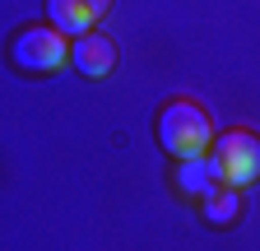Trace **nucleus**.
Segmentation results:
<instances>
[{"label":"nucleus","instance_id":"nucleus-4","mask_svg":"<svg viewBox=\"0 0 260 251\" xmlns=\"http://www.w3.org/2000/svg\"><path fill=\"white\" fill-rule=\"evenodd\" d=\"M70 66H75L79 75H88V79L112 75V70H116V42L88 28V33H79V38L70 42Z\"/></svg>","mask_w":260,"mask_h":251},{"label":"nucleus","instance_id":"nucleus-7","mask_svg":"<svg viewBox=\"0 0 260 251\" xmlns=\"http://www.w3.org/2000/svg\"><path fill=\"white\" fill-rule=\"evenodd\" d=\"M200 214H205V224H214V228L237 224V214H242V196H237V186H214V191L205 196V205H200Z\"/></svg>","mask_w":260,"mask_h":251},{"label":"nucleus","instance_id":"nucleus-6","mask_svg":"<svg viewBox=\"0 0 260 251\" xmlns=\"http://www.w3.org/2000/svg\"><path fill=\"white\" fill-rule=\"evenodd\" d=\"M177 186H181L186 196L205 200L214 186H223V177H218V159H214V153H209V159H205V153H195V159H181V163H177Z\"/></svg>","mask_w":260,"mask_h":251},{"label":"nucleus","instance_id":"nucleus-5","mask_svg":"<svg viewBox=\"0 0 260 251\" xmlns=\"http://www.w3.org/2000/svg\"><path fill=\"white\" fill-rule=\"evenodd\" d=\"M107 10H112V0H47V19L65 38H79L88 28H98V19Z\"/></svg>","mask_w":260,"mask_h":251},{"label":"nucleus","instance_id":"nucleus-3","mask_svg":"<svg viewBox=\"0 0 260 251\" xmlns=\"http://www.w3.org/2000/svg\"><path fill=\"white\" fill-rule=\"evenodd\" d=\"M214 159H218V177L223 186H251L260 177V140L251 131H228L214 140Z\"/></svg>","mask_w":260,"mask_h":251},{"label":"nucleus","instance_id":"nucleus-2","mask_svg":"<svg viewBox=\"0 0 260 251\" xmlns=\"http://www.w3.org/2000/svg\"><path fill=\"white\" fill-rule=\"evenodd\" d=\"M5 56H10V66L23 70V75H51L60 60H70V42H65V33L51 19L47 23H23L10 38Z\"/></svg>","mask_w":260,"mask_h":251},{"label":"nucleus","instance_id":"nucleus-1","mask_svg":"<svg viewBox=\"0 0 260 251\" xmlns=\"http://www.w3.org/2000/svg\"><path fill=\"white\" fill-rule=\"evenodd\" d=\"M158 140H162V149H168L172 159H195V153H205L214 144V125H209L200 103L172 98L158 112Z\"/></svg>","mask_w":260,"mask_h":251}]
</instances>
